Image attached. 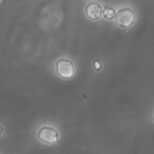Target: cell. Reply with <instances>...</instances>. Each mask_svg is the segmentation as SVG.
<instances>
[{"instance_id":"1","label":"cell","mask_w":154,"mask_h":154,"mask_svg":"<svg viewBox=\"0 0 154 154\" xmlns=\"http://www.w3.org/2000/svg\"><path fill=\"white\" fill-rule=\"evenodd\" d=\"M135 13L132 10L128 8H125L119 10L116 17L117 24L124 28L130 27L135 22Z\"/></svg>"},{"instance_id":"2","label":"cell","mask_w":154,"mask_h":154,"mask_svg":"<svg viewBox=\"0 0 154 154\" xmlns=\"http://www.w3.org/2000/svg\"><path fill=\"white\" fill-rule=\"evenodd\" d=\"M37 136L40 141L50 144H55L58 140V132L54 128L48 126L40 129Z\"/></svg>"},{"instance_id":"3","label":"cell","mask_w":154,"mask_h":154,"mask_svg":"<svg viewBox=\"0 0 154 154\" xmlns=\"http://www.w3.org/2000/svg\"><path fill=\"white\" fill-rule=\"evenodd\" d=\"M57 74L64 79H70L74 75V67L73 63L68 60L60 59L56 63Z\"/></svg>"},{"instance_id":"4","label":"cell","mask_w":154,"mask_h":154,"mask_svg":"<svg viewBox=\"0 0 154 154\" xmlns=\"http://www.w3.org/2000/svg\"><path fill=\"white\" fill-rule=\"evenodd\" d=\"M102 8L100 5L97 3L89 4L85 9L87 16L91 19L96 20L100 18L102 15Z\"/></svg>"},{"instance_id":"5","label":"cell","mask_w":154,"mask_h":154,"mask_svg":"<svg viewBox=\"0 0 154 154\" xmlns=\"http://www.w3.org/2000/svg\"><path fill=\"white\" fill-rule=\"evenodd\" d=\"M103 16L107 19H112L116 16V11L114 9L108 7H105L103 10Z\"/></svg>"},{"instance_id":"6","label":"cell","mask_w":154,"mask_h":154,"mask_svg":"<svg viewBox=\"0 0 154 154\" xmlns=\"http://www.w3.org/2000/svg\"><path fill=\"white\" fill-rule=\"evenodd\" d=\"M94 66L95 69H97V70H99L101 68V65H100V63L99 62H97V61H95Z\"/></svg>"},{"instance_id":"7","label":"cell","mask_w":154,"mask_h":154,"mask_svg":"<svg viewBox=\"0 0 154 154\" xmlns=\"http://www.w3.org/2000/svg\"><path fill=\"white\" fill-rule=\"evenodd\" d=\"M2 132H3V128H2V127L0 125V135L2 133Z\"/></svg>"},{"instance_id":"8","label":"cell","mask_w":154,"mask_h":154,"mask_svg":"<svg viewBox=\"0 0 154 154\" xmlns=\"http://www.w3.org/2000/svg\"><path fill=\"white\" fill-rule=\"evenodd\" d=\"M1 2V1H0V2Z\"/></svg>"}]
</instances>
